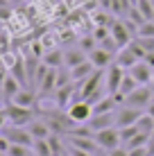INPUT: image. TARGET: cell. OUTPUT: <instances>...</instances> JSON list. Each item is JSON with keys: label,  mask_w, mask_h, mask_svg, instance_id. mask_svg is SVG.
Returning a JSON list of instances; mask_svg holds the SVG:
<instances>
[{"label": "cell", "mask_w": 154, "mask_h": 156, "mask_svg": "<svg viewBox=\"0 0 154 156\" xmlns=\"http://www.w3.org/2000/svg\"><path fill=\"white\" fill-rule=\"evenodd\" d=\"M0 136L12 145H25V147H32L34 145V138L27 131V127H16V125H5L0 129Z\"/></svg>", "instance_id": "cell-1"}, {"label": "cell", "mask_w": 154, "mask_h": 156, "mask_svg": "<svg viewBox=\"0 0 154 156\" xmlns=\"http://www.w3.org/2000/svg\"><path fill=\"white\" fill-rule=\"evenodd\" d=\"M5 115H7V122L9 125H16V127H27L32 120H34V109H25V106H18L14 102H9L5 106Z\"/></svg>", "instance_id": "cell-2"}, {"label": "cell", "mask_w": 154, "mask_h": 156, "mask_svg": "<svg viewBox=\"0 0 154 156\" xmlns=\"http://www.w3.org/2000/svg\"><path fill=\"white\" fill-rule=\"evenodd\" d=\"M152 98H154V90L150 88V86H138L134 93H129V95L125 98L123 104H125V106H131V109L145 111L147 106L152 104Z\"/></svg>", "instance_id": "cell-3"}, {"label": "cell", "mask_w": 154, "mask_h": 156, "mask_svg": "<svg viewBox=\"0 0 154 156\" xmlns=\"http://www.w3.org/2000/svg\"><path fill=\"white\" fill-rule=\"evenodd\" d=\"M95 140H98V145L104 149V152H111V149H116V147L123 145L118 127H109V129H100V131H95Z\"/></svg>", "instance_id": "cell-4"}, {"label": "cell", "mask_w": 154, "mask_h": 156, "mask_svg": "<svg viewBox=\"0 0 154 156\" xmlns=\"http://www.w3.org/2000/svg\"><path fill=\"white\" fill-rule=\"evenodd\" d=\"M66 111L75 125H84V122H88L93 118V104H88L86 100H75Z\"/></svg>", "instance_id": "cell-5"}, {"label": "cell", "mask_w": 154, "mask_h": 156, "mask_svg": "<svg viewBox=\"0 0 154 156\" xmlns=\"http://www.w3.org/2000/svg\"><path fill=\"white\" fill-rule=\"evenodd\" d=\"M125 68H120L118 63H111V66L104 70V86H107V93L109 95H116L120 90V84H123V77H125Z\"/></svg>", "instance_id": "cell-6"}, {"label": "cell", "mask_w": 154, "mask_h": 156, "mask_svg": "<svg viewBox=\"0 0 154 156\" xmlns=\"http://www.w3.org/2000/svg\"><path fill=\"white\" fill-rule=\"evenodd\" d=\"M141 115H143V111L141 109H131V106H118L116 109V127L118 129H123V127H131V125H136V122L141 120Z\"/></svg>", "instance_id": "cell-7"}, {"label": "cell", "mask_w": 154, "mask_h": 156, "mask_svg": "<svg viewBox=\"0 0 154 156\" xmlns=\"http://www.w3.org/2000/svg\"><path fill=\"white\" fill-rule=\"evenodd\" d=\"M127 73H129L131 77H134L136 82L141 84V86H152L154 68H152V66H147V63L143 61V59H141V61H136V63H134V66H131V68H129Z\"/></svg>", "instance_id": "cell-8"}, {"label": "cell", "mask_w": 154, "mask_h": 156, "mask_svg": "<svg viewBox=\"0 0 154 156\" xmlns=\"http://www.w3.org/2000/svg\"><path fill=\"white\" fill-rule=\"evenodd\" d=\"M113 59H116V55H111L109 50H104V48H100V45L88 52V61H91L98 70H107L111 63H113Z\"/></svg>", "instance_id": "cell-9"}, {"label": "cell", "mask_w": 154, "mask_h": 156, "mask_svg": "<svg viewBox=\"0 0 154 156\" xmlns=\"http://www.w3.org/2000/svg\"><path fill=\"white\" fill-rule=\"evenodd\" d=\"M70 138V145L73 147H77V149H84V152H88V154H98L100 149V145H98V140H95V136H68Z\"/></svg>", "instance_id": "cell-10"}, {"label": "cell", "mask_w": 154, "mask_h": 156, "mask_svg": "<svg viewBox=\"0 0 154 156\" xmlns=\"http://www.w3.org/2000/svg\"><path fill=\"white\" fill-rule=\"evenodd\" d=\"M55 90H57V68H50L45 73L43 82L39 84L36 93H39V98H50V95H55Z\"/></svg>", "instance_id": "cell-11"}, {"label": "cell", "mask_w": 154, "mask_h": 156, "mask_svg": "<svg viewBox=\"0 0 154 156\" xmlns=\"http://www.w3.org/2000/svg\"><path fill=\"white\" fill-rule=\"evenodd\" d=\"M27 131L32 133L34 140H45V138L52 136V129L48 127V122L43 120V118H34V120L27 125Z\"/></svg>", "instance_id": "cell-12"}, {"label": "cell", "mask_w": 154, "mask_h": 156, "mask_svg": "<svg viewBox=\"0 0 154 156\" xmlns=\"http://www.w3.org/2000/svg\"><path fill=\"white\" fill-rule=\"evenodd\" d=\"M88 127H91L93 131L116 127V111H113V113H93V118L88 120Z\"/></svg>", "instance_id": "cell-13"}, {"label": "cell", "mask_w": 154, "mask_h": 156, "mask_svg": "<svg viewBox=\"0 0 154 156\" xmlns=\"http://www.w3.org/2000/svg\"><path fill=\"white\" fill-rule=\"evenodd\" d=\"M36 98H39V93H34V88L25 86V88H20L18 93H16V98L12 102H14V104H18V106H25V109H34Z\"/></svg>", "instance_id": "cell-14"}, {"label": "cell", "mask_w": 154, "mask_h": 156, "mask_svg": "<svg viewBox=\"0 0 154 156\" xmlns=\"http://www.w3.org/2000/svg\"><path fill=\"white\" fill-rule=\"evenodd\" d=\"M86 59H88V57H86V52H84L82 48H73V50H66V52H63V66L70 70V68L84 63Z\"/></svg>", "instance_id": "cell-15"}, {"label": "cell", "mask_w": 154, "mask_h": 156, "mask_svg": "<svg viewBox=\"0 0 154 156\" xmlns=\"http://www.w3.org/2000/svg\"><path fill=\"white\" fill-rule=\"evenodd\" d=\"M0 88H2V93H5V98H7L9 102H12V100L16 98V93H18V90H20V88H25V86H23V84H20V82H18V79H16V77H14V75H12V73H7V77H5V82H2V84H0Z\"/></svg>", "instance_id": "cell-16"}, {"label": "cell", "mask_w": 154, "mask_h": 156, "mask_svg": "<svg viewBox=\"0 0 154 156\" xmlns=\"http://www.w3.org/2000/svg\"><path fill=\"white\" fill-rule=\"evenodd\" d=\"M95 70H98V68H95L93 63H91V61L86 59L84 63H79V66L70 68V79H73V82H77V84H79V82H84L86 77H91V75H93Z\"/></svg>", "instance_id": "cell-17"}, {"label": "cell", "mask_w": 154, "mask_h": 156, "mask_svg": "<svg viewBox=\"0 0 154 156\" xmlns=\"http://www.w3.org/2000/svg\"><path fill=\"white\" fill-rule=\"evenodd\" d=\"M113 61L118 63L120 68H125V70H129V68L134 66L136 61H141V59H138V57L134 55V50H131L129 45H127V48H120V52H118V55H116V59H113Z\"/></svg>", "instance_id": "cell-18"}, {"label": "cell", "mask_w": 154, "mask_h": 156, "mask_svg": "<svg viewBox=\"0 0 154 156\" xmlns=\"http://www.w3.org/2000/svg\"><path fill=\"white\" fill-rule=\"evenodd\" d=\"M41 61L50 68H61L63 66V52L61 50H45V55L41 57Z\"/></svg>", "instance_id": "cell-19"}, {"label": "cell", "mask_w": 154, "mask_h": 156, "mask_svg": "<svg viewBox=\"0 0 154 156\" xmlns=\"http://www.w3.org/2000/svg\"><path fill=\"white\" fill-rule=\"evenodd\" d=\"M134 7L143 14L145 20H152V16H154V0H136Z\"/></svg>", "instance_id": "cell-20"}, {"label": "cell", "mask_w": 154, "mask_h": 156, "mask_svg": "<svg viewBox=\"0 0 154 156\" xmlns=\"http://www.w3.org/2000/svg\"><path fill=\"white\" fill-rule=\"evenodd\" d=\"M136 127H138V131L147 133V136H154V118L150 113H143L141 120L136 122Z\"/></svg>", "instance_id": "cell-21"}, {"label": "cell", "mask_w": 154, "mask_h": 156, "mask_svg": "<svg viewBox=\"0 0 154 156\" xmlns=\"http://www.w3.org/2000/svg\"><path fill=\"white\" fill-rule=\"evenodd\" d=\"M32 149H34V156H55V152H52L50 147V140H34V145H32Z\"/></svg>", "instance_id": "cell-22"}, {"label": "cell", "mask_w": 154, "mask_h": 156, "mask_svg": "<svg viewBox=\"0 0 154 156\" xmlns=\"http://www.w3.org/2000/svg\"><path fill=\"white\" fill-rule=\"evenodd\" d=\"M5 154H7V156H34V149L25 147V145H12V143H9V147H7Z\"/></svg>", "instance_id": "cell-23"}, {"label": "cell", "mask_w": 154, "mask_h": 156, "mask_svg": "<svg viewBox=\"0 0 154 156\" xmlns=\"http://www.w3.org/2000/svg\"><path fill=\"white\" fill-rule=\"evenodd\" d=\"M141 39H154V20H145V23L138 27V34Z\"/></svg>", "instance_id": "cell-24"}, {"label": "cell", "mask_w": 154, "mask_h": 156, "mask_svg": "<svg viewBox=\"0 0 154 156\" xmlns=\"http://www.w3.org/2000/svg\"><path fill=\"white\" fill-rule=\"evenodd\" d=\"M136 133H138V127L136 125H131V127H123L120 129V140H123V145H127L131 140V138L136 136Z\"/></svg>", "instance_id": "cell-25"}, {"label": "cell", "mask_w": 154, "mask_h": 156, "mask_svg": "<svg viewBox=\"0 0 154 156\" xmlns=\"http://www.w3.org/2000/svg\"><path fill=\"white\" fill-rule=\"evenodd\" d=\"M95 41H98V39H95V36H91V34H88V36H82L79 48H82L84 52H91V50H95V48H98V45H95Z\"/></svg>", "instance_id": "cell-26"}, {"label": "cell", "mask_w": 154, "mask_h": 156, "mask_svg": "<svg viewBox=\"0 0 154 156\" xmlns=\"http://www.w3.org/2000/svg\"><path fill=\"white\" fill-rule=\"evenodd\" d=\"M107 156H129V149L127 147H116V149H111V152H107Z\"/></svg>", "instance_id": "cell-27"}, {"label": "cell", "mask_w": 154, "mask_h": 156, "mask_svg": "<svg viewBox=\"0 0 154 156\" xmlns=\"http://www.w3.org/2000/svg\"><path fill=\"white\" fill-rule=\"evenodd\" d=\"M129 156H150V152H147V147H134L129 149Z\"/></svg>", "instance_id": "cell-28"}, {"label": "cell", "mask_w": 154, "mask_h": 156, "mask_svg": "<svg viewBox=\"0 0 154 156\" xmlns=\"http://www.w3.org/2000/svg\"><path fill=\"white\" fill-rule=\"evenodd\" d=\"M68 154H70V156H93V154L84 152V149H77V147H70V149H68Z\"/></svg>", "instance_id": "cell-29"}, {"label": "cell", "mask_w": 154, "mask_h": 156, "mask_svg": "<svg viewBox=\"0 0 154 156\" xmlns=\"http://www.w3.org/2000/svg\"><path fill=\"white\" fill-rule=\"evenodd\" d=\"M143 61H145L147 66H152V68H154V52H147V55H145V59H143Z\"/></svg>", "instance_id": "cell-30"}, {"label": "cell", "mask_w": 154, "mask_h": 156, "mask_svg": "<svg viewBox=\"0 0 154 156\" xmlns=\"http://www.w3.org/2000/svg\"><path fill=\"white\" fill-rule=\"evenodd\" d=\"M147 152L150 156H154V138H150V143H147Z\"/></svg>", "instance_id": "cell-31"}, {"label": "cell", "mask_w": 154, "mask_h": 156, "mask_svg": "<svg viewBox=\"0 0 154 156\" xmlns=\"http://www.w3.org/2000/svg\"><path fill=\"white\" fill-rule=\"evenodd\" d=\"M12 5H16V2H27V0H9Z\"/></svg>", "instance_id": "cell-32"}, {"label": "cell", "mask_w": 154, "mask_h": 156, "mask_svg": "<svg viewBox=\"0 0 154 156\" xmlns=\"http://www.w3.org/2000/svg\"><path fill=\"white\" fill-rule=\"evenodd\" d=\"M0 156H5V152H2V149H0Z\"/></svg>", "instance_id": "cell-33"}, {"label": "cell", "mask_w": 154, "mask_h": 156, "mask_svg": "<svg viewBox=\"0 0 154 156\" xmlns=\"http://www.w3.org/2000/svg\"><path fill=\"white\" fill-rule=\"evenodd\" d=\"M27 2H36V0H27Z\"/></svg>", "instance_id": "cell-34"}, {"label": "cell", "mask_w": 154, "mask_h": 156, "mask_svg": "<svg viewBox=\"0 0 154 156\" xmlns=\"http://www.w3.org/2000/svg\"><path fill=\"white\" fill-rule=\"evenodd\" d=\"M152 86H154V77H152Z\"/></svg>", "instance_id": "cell-35"}, {"label": "cell", "mask_w": 154, "mask_h": 156, "mask_svg": "<svg viewBox=\"0 0 154 156\" xmlns=\"http://www.w3.org/2000/svg\"><path fill=\"white\" fill-rule=\"evenodd\" d=\"M152 20H154V16H152Z\"/></svg>", "instance_id": "cell-36"}, {"label": "cell", "mask_w": 154, "mask_h": 156, "mask_svg": "<svg viewBox=\"0 0 154 156\" xmlns=\"http://www.w3.org/2000/svg\"><path fill=\"white\" fill-rule=\"evenodd\" d=\"M5 156H7V154H5Z\"/></svg>", "instance_id": "cell-37"}]
</instances>
